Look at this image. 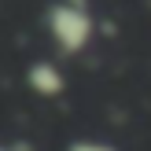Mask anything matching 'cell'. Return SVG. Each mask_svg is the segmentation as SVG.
<instances>
[{
    "label": "cell",
    "mask_w": 151,
    "mask_h": 151,
    "mask_svg": "<svg viewBox=\"0 0 151 151\" xmlns=\"http://www.w3.org/2000/svg\"><path fill=\"white\" fill-rule=\"evenodd\" d=\"M26 85L33 88L37 96L52 100V96H59V92L66 88V78H63V70H59L55 63L41 59V63H29V70H26Z\"/></svg>",
    "instance_id": "cell-2"
},
{
    "label": "cell",
    "mask_w": 151,
    "mask_h": 151,
    "mask_svg": "<svg viewBox=\"0 0 151 151\" xmlns=\"http://www.w3.org/2000/svg\"><path fill=\"white\" fill-rule=\"evenodd\" d=\"M66 151H114L111 144H100V140H74Z\"/></svg>",
    "instance_id": "cell-3"
},
{
    "label": "cell",
    "mask_w": 151,
    "mask_h": 151,
    "mask_svg": "<svg viewBox=\"0 0 151 151\" xmlns=\"http://www.w3.org/2000/svg\"><path fill=\"white\" fill-rule=\"evenodd\" d=\"M44 29H48L52 44H55L63 55H78L88 48L96 33L92 11H88V0H55L44 11Z\"/></svg>",
    "instance_id": "cell-1"
},
{
    "label": "cell",
    "mask_w": 151,
    "mask_h": 151,
    "mask_svg": "<svg viewBox=\"0 0 151 151\" xmlns=\"http://www.w3.org/2000/svg\"><path fill=\"white\" fill-rule=\"evenodd\" d=\"M0 151H11V147H4V144H0Z\"/></svg>",
    "instance_id": "cell-4"
}]
</instances>
